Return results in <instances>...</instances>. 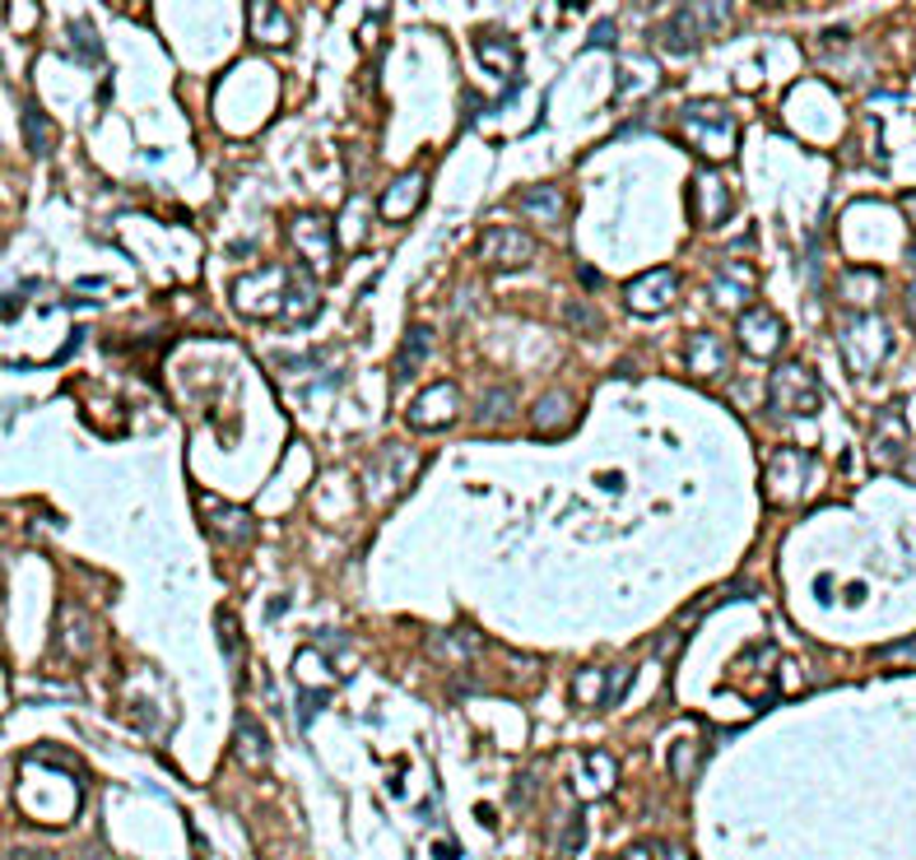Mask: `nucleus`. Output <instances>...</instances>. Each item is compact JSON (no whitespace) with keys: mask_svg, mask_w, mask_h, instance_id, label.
<instances>
[{"mask_svg":"<svg viewBox=\"0 0 916 860\" xmlns=\"http://www.w3.org/2000/svg\"><path fill=\"white\" fill-rule=\"evenodd\" d=\"M870 452L884 465H903L907 456V423H903V405H889L874 415V433H870Z\"/></svg>","mask_w":916,"mask_h":860,"instance_id":"12","label":"nucleus"},{"mask_svg":"<svg viewBox=\"0 0 916 860\" xmlns=\"http://www.w3.org/2000/svg\"><path fill=\"white\" fill-rule=\"evenodd\" d=\"M675 131H679V140H685L693 154H703V159H712V163L731 159L735 140H739L735 116L721 103H712V98H698V103L679 108L675 112Z\"/></svg>","mask_w":916,"mask_h":860,"instance_id":"2","label":"nucleus"},{"mask_svg":"<svg viewBox=\"0 0 916 860\" xmlns=\"http://www.w3.org/2000/svg\"><path fill=\"white\" fill-rule=\"evenodd\" d=\"M326 698H330L326 689H307V693H298V721H303V726H312V716L326 708Z\"/></svg>","mask_w":916,"mask_h":860,"instance_id":"31","label":"nucleus"},{"mask_svg":"<svg viewBox=\"0 0 916 860\" xmlns=\"http://www.w3.org/2000/svg\"><path fill=\"white\" fill-rule=\"evenodd\" d=\"M907 317H912V321H916V280H912V284H907Z\"/></svg>","mask_w":916,"mask_h":860,"instance_id":"35","label":"nucleus"},{"mask_svg":"<svg viewBox=\"0 0 916 860\" xmlns=\"http://www.w3.org/2000/svg\"><path fill=\"white\" fill-rule=\"evenodd\" d=\"M233 754H238V763H247V768H261L265 763V754H270V739H265V731L257 726V716H238L233 721Z\"/></svg>","mask_w":916,"mask_h":860,"instance_id":"19","label":"nucleus"},{"mask_svg":"<svg viewBox=\"0 0 916 860\" xmlns=\"http://www.w3.org/2000/svg\"><path fill=\"white\" fill-rule=\"evenodd\" d=\"M298 303L303 307L317 303V284L289 275L284 265L251 270V275L233 280V307H238L242 317H275V307H294L289 321H298Z\"/></svg>","mask_w":916,"mask_h":860,"instance_id":"1","label":"nucleus"},{"mask_svg":"<svg viewBox=\"0 0 916 860\" xmlns=\"http://www.w3.org/2000/svg\"><path fill=\"white\" fill-rule=\"evenodd\" d=\"M689 214L693 224L703 228H721L735 214V201H731V186L721 178L716 168H698L693 182H689Z\"/></svg>","mask_w":916,"mask_h":860,"instance_id":"7","label":"nucleus"},{"mask_svg":"<svg viewBox=\"0 0 916 860\" xmlns=\"http://www.w3.org/2000/svg\"><path fill=\"white\" fill-rule=\"evenodd\" d=\"M573 415H577V405H573L568 391H550V396L535 400V409H531V428H535L540 438H558L563 428L573 423Z\"/></svg>","mask_w":916,"mask_h":860,"instance_id":"18","label":"nucleus"},{"mask_svg":"<svg viewBox=\"0 0 916 860\" xmlns=\"http://www.w3.org/2000/svg\"><path fill=\"white\" fill-rule=\"evenodd\" d=\"M56 642H61L66 656H89L93 652V619L80 610V604H61V614H56Z\"/></svg>","mask_w":916,"mask_h":860,"instance_id":"17","label":"nucleus"},{"mask_svg":"<svg viewBox=\"0 0 916 860\" xmlns=\"http://www.w3.org/2000/svg\"><path fill=\"white\" fill-rule=\"evenodd\" d=\"M735 336H739V349H745L749 359H772L777 349L787 344V321L777 317L772 307H749V312H739Z\"/></svg>","mask_w":916,"mask_h":860,"instance_id":"8","label":"nucleus"},{"mask_svg":"<svg viewBox=\"0 0 916 860\" xmlns=\"http://www.w3.org/2000/svg\"><path fill=\"white\" fill-rule=\"evenodd\" d=\"M219 637H224V660H228V670H233V679L242 683V629H238V614H228V610H219Z\"/></svg>","mask_w":916,"mask_h":860,"instance_id":"28","label":"nucleus"},{"mask_svg":"<svg viewBox=\"0 0 916 860\" xmlns=\"http://www.w3.org/2000/svg\"><path fill=\"white\" fill-rule=\"evenodd\" d=\"M423 191H428V172L409 168V172H400L392 186H386V195L377 201V214H382V219H392V224H400V219H409V214L419 210Z\"/></svg>","mask_w":916,"mask_h":860,"instance_id":"13","label":"nucleus"},{"mask_svg":"<svg viewBox=\"0 0 916 860\" xmlns=\"http://www.w3.org/2000/svg\"><path fill=\"white\" fill-rule=\"evenodd\" d=\"M754 284H758V275L749 265H721L716 275H712V303L716 307H726V312H735V307H749V293H754Z\"/></svg>","mask_w":916,"mask_h":860,"instance_id":"15","label":"nucleus"},{"mask_svg":"<svg viewBox=\"0 0 916 860\" xmlns=\"http://www.w3.org/2000/svg\"><path fill=\"white\" fill-rule=\"evenodd\" d=\"M614 33H619V29H614V19H606V24H596V29H591V47H614Z\"/></svg>","mask_w":916,"mask_h":860,"instance_id":"33","label":"nucleus"},{"mask_svg":"<svg viewBox=\"0 0 916 860\" xmlns=\"http://www.w3.org/2000/svg\"><path fill=\"white\" fill-rule=\"evenodd\" d=\"M201 512L210 517V525H214V535H224V540H228V525H238V535H242V540H251V517L242 512V507H224L219 498H210V494H201Z\"/></svg>","mask_w":916,"mask_h":860,"instance_id":"25","label":"nucleus"},{"mask_svg":"<svg viewBox=\"0 0 916 860\" xmlns=\"http://www.w3.org/2000/svg\"><path fill=\"white\" fill-rule=\"evenodd\" d=\"M884 280L874 270H847L843 275V298H847V312H870V303L880 298Z\"/></svg>","mask_w":916,"mask_h":860,"instance_id":"23","label":"nucleus"},{"mask_svg":"<svg viewBox=\"0 0 916 860\" xmlns=\"http://www.w3.org/2000/svg\"><path fill=\"white\" fill-rule=\"evenodd\" d=\"M326 228H330L326 214H303V219L294 224V238H298V247L307 251V261H312V270H317V275L330 265V257H336V242H330Z\"/></svg>","mask_w":916,"mask_h":860,"instance_id":"16","label":"nucleus"},{"mask_svg":"<svg viewBox=\"0 0 916 860\" xmlns=\"http://www.w3.org/2000/svg\"><path fill=\"white\" fill-rule=\"evenodd\" d=\"M903 475H912V479H916V461H903Z\"/></svg>","mask_w":916,"mask_h":860,"instance_id":"37","label":"nucleus"},{"mask_svg":"<svg viewBox=\"0 0 916 860\" xmlns=\"http://www.w3.org/2000/svg\"><path fill=\"white\" fill-rule=\"evenodd\" d=\"M670 772H675L679 781H693V745H675V754H670Z\"/></svg>","mask_w":916,"mask_h":860,"instance_id":"32","label":"nucleus"},{"mask_svg":"<svg viewBox=\"0 0 916 860\" xmlns=\"http://www.w3.org/2000/svg\"><path fill=\"white\" fill-rule=\"evenodd\" d=\"M814 475H818L814 456H805V452H777L768 461V471H764V488H768L772 502H801L810 494Z\"/></svg>","mask_w":916,"mask_h":860,"instance_id":"6","label":"nucleus"},{"mask_svg":"<svg viewBox=\"0 0 916 860\" xmlns=\"http://www.w3.org/2000/svg\"><path fill=\"white\" fill-rule=\"evenodd\" d=\"M880 656H884V660H907V656H916V637H912V642H903V647H884Z\"/></svg>","mask_w":916,"mask_h":860,"instance_id":"34","label":"nucleus"},{"mask_svg":"<svg viewBox=\"0 0 916 860\" xmlns=\"http://www.w3.org/2000/svg\"><path fill=\"white\" fill-rule=\"evenodd\" d=\"M251 33L265 37L270 47H284L294 29H289V14L280 5H251Z\"/></svg>","mask_w":916,"mask_h":860,"instance_id":"26","label":"nucleus"},{"mask_svg":"<svg viewBox=\"0 0 916 860\" xmlns=\"http://www.w3.org/2000/svg\"><path fill=\"white\" fill-rule=\"evenodd\" d=\"M456 405H461V396H456L452 382H428L419 396L409 400L405 423L419 428V433H433V428H446V423L456 419Z\"/></svg>","mask_w":916,"mask_h":860,"instance_id":"10","label":"nucleus"},{"mask_svg":"<svg viewBox=\"0 0 916 860\" xmlns=\"http://www.w3.org/2000/svg\"><path fill=\"white\" fill-rule=\"evenodd\" d=\"M907 210H912V219H916V195H912V201H907Z\"/></svg>","mask_w":916,"mask_h":860,"instance_id":"39","label":"nucleus"},{"mask_svg":"<svg viewBox=\"0 0 916 860\" xmlns=\"http://www.w3.org/2000/svg\"><path fill=\"white\" fill-rule=\"evenodd\" d=\"M512 405H517V391H512V386H494L489 396L479 400V419H484V423H489V419L502 423V419L512 415Z\"/></svg>","mask_w":916,"mask_h":860,"instance_id":"29","label":"nucleus"},{"mask_svg":"<svg viewBox=\"0 0 916 860\" xmlns=\"http://www.w3.org/2000/svg\"><path fill=\"white\" fill-rule=\"evenodd\" d=\"M818 405H824V391H818L814 373L805 363H777V373L768 377V409L777 419H805V415H818Z\"/></svg>","mask_w":916,"mask_h":860,"instance_id":"4","label":"nucleus"},{"mask_svg":"<svg viewBox=\"0 0 916 860\" xmlns=\"http://www.w3.org/2000/svg\"><path fill=\"white\" fill-rule=\"evenodd\" d=\"M837 349H843V363L851 377H870L889 354H893V336L889 321L880 312H843V326H837Z\"/></svg>","mask_w":916,"mask_h":860,"instance_id":"3","label":"nucleus"},{"mask_svg":"<svg viewBox=\"0 0 916 860\" xmlns=\"http://www.w3.org/2000/svg\"><path fill=\"white\" fill-rule=\"evenodd\" d=\"M517 210L525 214V219H535V224H558L563 219V191L558 186H531V191H521L517 195Z\"/></svg>","mask_w":916,"mask_h":860,"instance_id":"22","label":"nucleus"},{"mask_svg":"<svg viewBox=\"0 0 916 860\" xmlns=\"http://www.w3.org/2000/svg\"><path fill=\"white\" fill-rule=\"evenodd\" d=\"M475 43H479V61H484V70H494V75H512V70H517L521 52H517V43H512L508 33L489 29V33H479Z\"/></svg>","mask_w":916,"mask_h":860,"instance_id":"21","label":"nucleus"},{"mask_svg":"<svg viewBox=\"0 0 916 860\" xmlns=\"http://www.w3.org/2000/svg\"><path fill=\"white\" fill-rule=\"evenodd\" d=\"M479 257L494 270H521V265H531L540 257V242L521 228H489L479 238Z\"/></svg>","mask_w":916,"mask_h":860,"instance_id":"11","label":"nucleus"},{"mask_svg":"<svg viewBox=\"0 0 916 860\" xmlns=\"http://www.w3.org/2000/svg\"><path fill=\"white\" fill-rule=\"evenodd\" d=\"M675 293H679V275L670 265H656V270H642V275L623 288V298H629V312H637V317H660V312L675 303Z\"/></svg>","mask_w":916,"mask_h":860,"instance_id":"9","label":"nucleus"},{"mask_svg":"<svg viewBox=\"0 0 916 860\" xmlns=\"http://www.w3.org/2000/svg\"><path fill=\"white\" fill-rule=\"evenodd\" d=\"M726 24H731V5H679L666 24V47L689 56L703 47V37L721 33Z\"/></svg>","mask_w":916,"mask_h":860,"instance_id":"5","label":"nucleus"},{"mask_svg":"<svg viewBox=\"0 0 916 860\" xmlns=\"http://www.w3.org/2000/svg\"><path fill=\"white\" fill-rule=\"evenodd\" d=\"M70 37H75V52H80L89 66L103 61V47H99V37H93V29H89V19H70Z\"/></svg>","mask_w":916,"mask_h":860,"instance_id":"30","label":"nucleus"},{"mask_svg":"<svg viewBox=\"0 0 916 860\" xmlns=\"http://www.w3.org/2000/svg\"><path fill=\"white\" fill-rule=\"evenodd\" d=\"M10 860H43V856H37V851H14Z\"/></svg>","mask_w":916,"mask_h":860,"instance_id":"36","label":"nucleus"},{"mask_svg":"<svg viewBox=\"0 0 916 860\" xmlns=\"http://www.w3.org/2000/svg\"><path fill=\"white\" fill-rule=\"evenodd\" d=\"M685 367L693 377H726L731 354H726V344H721L716 336L698 330V336H689V344H685Z\"/></svg>","mask_w":916,"mask_h":860,"instance_id":"14","label":"nucleus"},{"mask_svg":"<svg viewBox=\"0 0 916 860\" xmlns=\"http://www.w3.org/2000/svg\"><path fill=\"white\" fill-rule=\"evenodd\" d=\"M24 145H29V154H37V159H47V154L56 149V126L37 103L24 108Z\"/></svg>","mask_w":916,"mask_h":860,"instance_id":"24","label":"nucleus"},{"mask_svg":"<svg viewBox=\"0 0 916 860\" xmlns=\"http://www.w3.org/2000/svg\"><path fill=\"white\" fill-rule=\"evenodd\" d=\"M907 261H912V265H916V238H912V247H907Z\"/></svg>","mask_w":916,"mask_h":860,"instance_id":"38","label":"nucleus"},{"mask_svg":"<svg viewBox=\"0 0 916 860\" xmlns=\"http://www.w3.org/2000/svg\"><path fill=\"white\" fill-rule=\"evenodd\" d=\"M573 702H581V708H610V679L587 666L573 679Z\"/></svg>","mask_w":916,"mask_h":860,"instance_id":"27","label":"nucleus"},{"mask_svg":"<svg viewBox=\"0 0 916 860\" xmlns=\"http://www.w3.org/2000/svg\"><path fill=\"white\" fill-rule=\"evenodd\" d=\"M428 354H433V326H409V336H405L400 354H396V363H392L396 382H409V377H415Z\"/></svg>","mask_w":916,"mask_h":860,"instance_id":"20","label":"nucleus"}]
</instances>
